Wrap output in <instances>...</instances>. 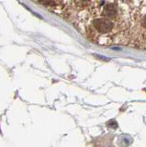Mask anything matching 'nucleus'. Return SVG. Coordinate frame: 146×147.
<instances>
[{
	"mask_svg": "<svg viewBox=\"0 0 146 147\" xmlns=\"http://www.w3.org/2000/svg\"><path fill=\"white\" fill-rule=\"evenodd\" d=\"M113 23L108 18H100L93 21V29L100 33H108L113 30Z\"/></svg>",
	"mask_w": 146,
	"mask_h": 147,
	"instance_id": "f257e3e1",
	"label": "nucleus"
},
{
	"mask_svg": "<svg viewBox=\"0 0 146 147\" xmlns=\"http://www.w3.org/2000/svg\"><path fill=\"white\" fill-rule=\"evenodd\" d=\"M103 14L104 16L108 17V18H110L115 17L117 14V7L114 4H108L103 9Z\"/></svg>",
	"mask_w": 146,
	"mask_h": 147,
	"instance_id": "f03ea898",
	"label": "nucleus"
},
{
	"mask_svg": "<svg viewBox=\"0 0 146 147\" xmlns=\"http://www.w3.org/2000/svg\"><path fill=\"white\" fill-rule=\"evenodd\" d=\"M143 25L144 27H146V16L143 18Z\"/></svg>",
	"mask_w": 146,
	"mask_h": 147,
	"instance_id": "7ed1b4c3",
	"label": "nucleus"
}]
</instances>
